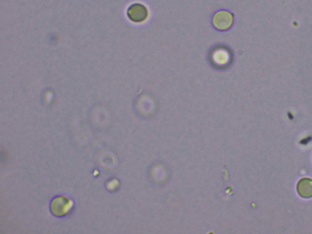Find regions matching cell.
<instances>
[{
	"instance_id": "6da1fadb",
	"label": "cell",
	"mask_w": 312,
	"mask_h": 234,
	"mask_svg": "<svg viewBox=\"0 0 312 234\" xmlns=\"http://www.w3.org/2000/svg\"><path fill=\"white\" fill-rule=\"evenodd\" d=\"M210 60L213 67L217 69H226L232 63L233 55L227 47L218 45L211 52Z\"/></svg>"
},
{
	"instance_id": "7a4b0ae2",
	"label": "cell",
	"mask_w": 312,
	"mask_h": 234,
	"mask_svg": "<svg viewBox=\"0 0 312 234\" xmlns=\"http://www.w3.org/2000/svg\"><path fill=\"white\" fill-rule=\"evenodd\" d=\"M214 27L219 31H227L234 24L233 14L227 11H219L213 17Z\"/></svg>"
},
{
	"instance_id": "3957f363",
	"label": "cell",
	"mask_w": 312,
	"mask_h": 234,
	"mask_svg": "<svg viewBox=\"0 0 312 234\" xmlns=\"http://www.w3.org/2000/svg\"><path fill=\"white\" fill-rule=\"evenodd\" d=\"M127 17L135 23H142L147 20L149 16V11L146 6L141 4L130 5L127 11Z\"/></svg>"
},
{
	"instance_id": "277c9868",
	"label": "cell",
	"mask_w": 312,
	"mask_h": 234,
	"mask_svg": "<svg viewBox=\"0 0 312 234\" xmlns=\"http://www.w3.org/2000/svg\"><path fill=\"white\" fill-rule=\"evenodd\" d=\"M297 191L300 196L309 198L312 197V179L303 178L299 180L297 185Z\"/></svg>"
}]
</instances>
